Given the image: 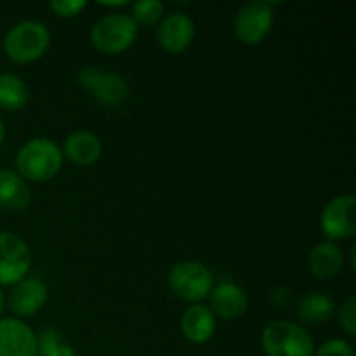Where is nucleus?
Segmentation results:
<instances>
[{
  "instance_id": "1",
  "label": "nucleus",
  "mask_w": 356,
  "mask_h": 356,
  "mask_svg": "<svg viewBox=\"0 0 356 356\" xmlns=\"http://www.w3.org/2000/svg\"><path fill=\"white\" fill-rule=\"evenodd\" d=\"M63 152L54 141L47 138H37L23 145L17 152L16 169L23 179L49 181L61 170Z\"/></svg>"
},
{
  "instance_id": "2",
  "label": "nucleus",
  "mask_w": 356,
  "mask_h": 356,
  "mask_svg": "<svg viewBox=\"0 0 356 356\" xmlns=\"http://www.w3.org/2000/svg\"><path fill=\"white\" fill-rule=\"evenodd\" d=\"M51 33L38 21H23L7 31L3 38V51L7 58L19 65L33 63L47 52Z\"/></svg>"
},
{
  "instance_id": "3",
  "label": "nucleus",
  "mask_w": 356,
  "mask_h": 356,
  "mask_svg": "<svg viewBox=\"0 0 356 356\" xmlns=\"http://www.w3.org/2000/svg\"><path fill=\"white\" fill-rule=\"evenodd\" d=\"M263 348L268 356H313L315 343L298 323L287 320L271 322L263 332Z\"/></svg>"
},
{
  "instance_id": "4",
  "label": "nucleus",
  "mask_w": 356,
  "mask_h": 356,
  "mask_svg": "<svg viewBox=\"0 0 356 356\" xmlns=\"http://www.w3.org/2000/svg\"><path fill=\"white\" fill-rule=\"evenodd\" d=\"M138 37V24L127 14H106L94 23L90 42L101 54H118L131 47Z\"/></svg>"
},
{
  "instance_id": "5",
  "label": "nucleus",
  "mask_w": 356,
  "mask_h": 356,
  "mask_svg": "<svg viewBox=\"0 0 356 356\" xmlns=\"http://www.w3.org/2000/svg\"><path fill=\"white\" fill-rule=\"evenodd\" d=\"M169 287L177 298L200 305L214 289V277L200 261H181L170 268Z\"/></svg>"
},
{
  "instance_id": "6",
  "label": "nucleus",
  "mask_w": 356,
  "mask_h": 356,
  "mask_svg": "<svg viewBox=\"0 0 356 356\" xmlns=\"http://www.w3.org/2000/svg\"><path fill=\"white\" fill-rule=\"evenodd\" d=\"M80 87L104 106H118L129 97V86L117 73L104 72L97 66H86L76 75Z\"/></svg>"
},
{
  "instance_id": "7",
  "label": "nucleus",
  "mask_w": 356,
  "mask_h": 356,
  "mask_svg": "<svg viewBox=\"0 0 356 356\" xmlns=\"http://www.w3.org/2000/svg\"><path fill=\"white\" fill-rule=\"evenodd\" d=\"M30 264L28 243L16 233L0 232V285H14L23 280Z\"/></svg>"
},
{
  "instance_id": "8",
  "label": "nucleus",
  "mask_w": 356,
  "mask_h": 356,
  "mask_svg": "<svg viewBox=\"0 0 356 356\" xmlns=\"http://www.w3.org/2000/svg\"><path fill=\"white\" fill-rule=\"evenodd\" d=\"M275 21L271 2H250L235 17V33L245 45H257L270 35Z\"/></svg>"
},
{
  "instance_id": "9",
  "label": "nucleus",
  "mask_w": 356,
  "mask_h": 356,
  "mask_svg": "<svg viewBox=\"0 0 356 356\" xmlns=\"http://www.w3.org/2000/svg\"><path fill=\"white\" fill-rule=\"evenodd\" d=\"M355 205L356 200L353 195H341V197L332 198L323 207L322 229L329 238L343 240L355 236Z\"/></svg>"
},
{
  "instance_id": "10",
  "label": "nucleus",
  "mask_w": 356,
  "mask_h": 356,
  "mask_svg": "<svg viewBox=\"0 0 356 356\" xmlns=\"http://www.w3.org/2000/svg\"><path fill=\"white\" fill-rule=\"evenodd\" d=\"M38 341L33 330L17 318L0 320V356H37Z\"/></svg>"
},
{
  "instance_id": "11",
  "label": "nucleus",
  "mask_w": 356,
  "mask_h": 356,
  "mask_svg": "<svg viewBox=\"0 0 356 356\" xmlns=\"http://www.w3.org/2000/svg\"><path fill=\"white\" fill-rule=\"evenodd\" d=\"M195 37V24L186 14L174 13L169 14L160 23L156 38L160 47L169 54H179L186 51Z\"/></svg>"
},
{
  "instance_id": "12",
  "label": "nucleus",
  "mask_w": 356,
  "mask_h": 356,
  "mask_svg": "<svg viewBox=\"0 0 356 356\" xmlns=\"http://www.w3.org/2000/svg\"><path fill=\"white\" fill-rule=\"evenodd\" d=\"M47 301V287L38 278H23L9 292V309L16 316H31Z\"/></svg>"
},
{
  "instance_id": "13",
  "label": "nucleus",
  "mask_w": 356,
  "mask_h": 356,
  "mask_svg": "<svg viewBox=\"0 0 356 356\" xmlns=\"http://www.w3.org/2000/svg\"><path fill=\"white\" fill-rule=\"evenodd\" d=\"M249 308V299L242 287L235 284H221L211 292L212 315L222 320H238Z\"/></svg>"
},
{
  "instance_id": "14",
  "label": "nucleus",
  "mask_w": 356,
  "mask_h": 356,
  "mask_svg": "<svg viewBox=\"0 0 356 356\" xmlns=\"http://www.w3.org/2000/svg\"><path fill=\"white\" fill-rule=\"evenodd\" d=\"M181 330L184 337L195 344H204L214 336L216 316L209 309V306L193 305L183 313L181 318Z\"/></svg>"
},
{
  "instance_id": "15",
  "label": "nucleus",
  "mask_w": 356,
  "mask_h": 356,
  "mask_svg": "<svg viewBox=\"0 0 356 356\" xmlns=\"http://www.w3.org/2000/svg\"><path fill=\"white\" fill-rule=\"evenodd\" d=\"M103 145L92 132L76 131L66 138L65 155L80 167H89L101 159Z\"/></svg>"
},
{
  "instance_id": "16",
  "label": "nucleus",
  "mask_w": 356,
  "mask_h": 356,
  "mask_svg": "<svg viewBox=\"0 0 356 356\" xmlns=\"http://www.w3.org/2000/svg\"><path fill=\"white\" fill-rule=\"evenodd\" d=\"M31 191L23 177L9 169H0V207L21 212L30 205Z\"/></svg>"
},
{
  "instance_id": "17",
  "label": "nucleus",
  "mask_w": 356,
  "mask_h": 356,
  "mask_svg": "<svg viewBox=\"0 0 356 356\" xmlns=\"http://www.w3.org/2000/svg\"><path fill=\"white\" fill-rule=\"evenodd\" d=\"M343 252L334 242H322L312 249L308 256L309 271L320 280H330L343 268Z\"/></svg>"
},
{
  "instance_id": "18",
  "label": "nucleus",
  "mask_w": 356,
  "mask_h": 356,
  "mask_svg": "<svg viewBox=\"0 0 356 356\" xmlns=\"http://www.w3.org/2000/svg\"><path fill=\"white\" fill-rule=\"evenodd\" d=\"M334 308L336 305H334L332 298L320 294V292H309V294L302 296L296 313L301 322L309 323V325H320L332 316Z\"/></svg>"
},
{
  "instance_id": "19",
  "label": "nucleus",
  "mask_w": 356,
  "mask_h": 356,
  "mask_svg": "<svg viewBox=\"0 0 356 356\" xmlns=\"http://www.w3.org/2000/svg\"><path fill=\"white\" fill-rule=\"evenodd\" d=\"M28 103V87L19 76L2 73L0 75V108L9 111L21 110Z\"/></svg>"
},
{
  "instance_id": "20",
  "label": "nucleus",
  "mask_w": 356,
  "mask_h": 356,
  "mask_svg": "<svg viewBox=\"0 0 356 356\" xmlns=\"http://www.w3.org/2000/svg\"><path fill=\"white\" fill-rule=\"evenodd\" d=\"M38 355L42 356H75V350L72 344L65 339L63 332L56 329H45L37 337Z\"/></svg>"
},
{
  "instance_id": "21",
  "label": "nucleus",
  "mask_w": 356,
  "mask_h": 356,
  "mask_svg": "<svg viewBox=\"0 0 356 356\" xmlns=\"http://www.w3.org/2000/svg\"><path fill=\"white\" fill-rule=\"evenodd\" d=\"M163 3L159 0H139L132 7V21L141 26H152L162 19Z\"/></svg>"
},
{
  "instance_id": "22",
  "label": "nucleus",
  "mask_w": 356,
  "mask_h": 356,
  "mask_svg": "<svg viewBox=\"0 0 356 356\" xmlns=\"http://www.w3.org/2000/svg\"><path fill=\"white\" fill-rule=\"evenodd\" d=\"M339 323L348 336L350 337L356 336V298L355 296H351V298L344 302L343 308H341Z\"/></svg>"
},
{
  "instance_id": "23",
  "label": "nucleus",
  "mask_w": 356,
  "mask_h": 356,
  "mask_svg": "<svg viewBox=\"0 0 356 356\" xmlns=\"http://www.w3.org/2000/svg\"><path fill=\"white\" fill-rule=\"evenodd\" d=\"M313 356H355V350L348 341L330 339L323 343Z\"/></svg>"
},
{
  "instance_id": "24",
  "label": "nucleus",
  "mask_w": 356,
  "mask_h": 356,
  "mask_svg": "<svg viewBox=\"0 0 356 356\" xmlns=\"http://www.w3.org/2000/svg\"><path fill=\"white\" fill-rule=\"evenodd\" d=\"M86 0H58V2H51V9L61 17L79 16L86 9Z\"/></svg>"
},
{
  "instance_id": "25",
  "label": "nucleus",
  "mask_w": 356,
  "mask_h": 356,
  "mask_svg": "<svg viewBox=\"0 0 356 356\" xmlns=\"http://www.w3.org/2000/svg\"><path fill=\"white\" fill-rule=\"evenodd\" d=\"M127 0H117V2H99V6H104V7H124L127 6Z\"/></svg>"
},
{
  "instance_id": "26",
  "label": "nucleus",
  "mask_w": 356,
  "mask_h": 356,
  "mask_svg": "<svg viewBox=\"0 0 356 356\" xmlns=\"http://www.w3.org/2000/svg\"><path fill=\"white\" fill-rule=\"evenodd\" d=\"M3 139H6V127H3V122L0 120V145L3 143Z\"/></svg>"
},
{
  "instance_id": "27",
  "label": "nucleus",
  "mask_w": 356,
  "mask_h": 356,
  "mask_svg": "<svg viewBox=\"0 0 356 356\" xmlns=\"http://www.w3.org/2000/svg\"><path fill=\"white\" fill-rule=\"evenodd\" d=\"M3 306H6V298H3L2 291H0V313L3 312Z\"/></svg>"
}]
</instances>
